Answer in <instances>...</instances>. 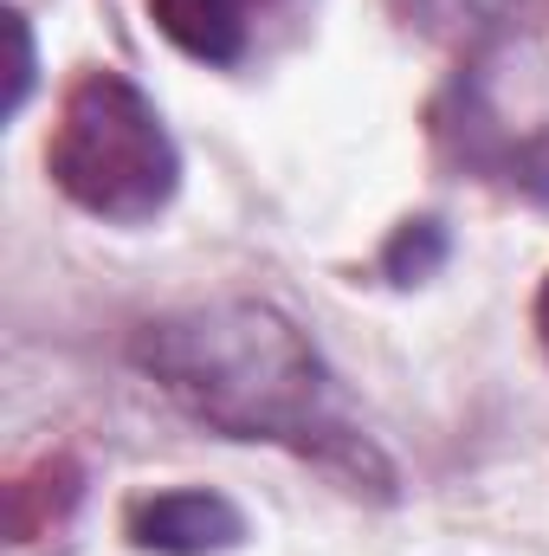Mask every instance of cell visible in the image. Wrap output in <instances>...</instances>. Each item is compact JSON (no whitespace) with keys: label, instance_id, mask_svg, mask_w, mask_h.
<instances>
[{"label":"cell","instance_id":"6da1fadb","mask_svg":"<svg viewBox=\"0 0 549 556\" xmlns=\"http://www.w3.org/2000/svg\"><path fill=\"white\" fill-rule=\"evenodd\" d=\"M137 369L201 427L227 440H272L330 472L343 492L395 498L388 453L343 415L317 343L272 304L227 298L142 324L130 343Z\"/></svg>","mask_w":549,"mask_h":556},{"label":"cell","instance_id":"7a4b0ae2","mask_svg":"<svg viewBox=\"0 0 549 556\" xmlns=\"http://www.w3.org/2000/svg\"><path fill=\"white\" fill-rule=\"evenodd\" d=\"M46 168L72 207L117 220V227L155 220L181 188V149L168 137V124L111 65L72 78L52 142H46Z\"/></svg>","mask_w":549,"mask_h":556},{"label":"cell","instance_id":"3957f363","mask_svg":"<svg viewBox=\"0 0 549 556\" xmlns=\"http://www.w3.org/2000/svg\"><path fill=\"white\" fill-rule=\"evenodd\" d=\"M433 142L465 168L478 175L485 188L498 194H518L531 207H549V117L518 130L491 91L485 72H465L452 78V91L433 104Z\"/></svg>","mask_w":549,"mask_h":556},{"label":"cell","instance_id":"277c9868","mask_svg":"<svg viewBox=\"0 0 549 556\" xmlns=\"http://www.w3.org/2000/svg\"><path fill=\"white\" fill-rule=\"evenodd\" d=\"M124 538L142 556H227L246 544V511L220 492H155L124 511Z\"/></svg>","mask_w":549,"mask_h":556},{"label":"cell","instance_id":"5b68a950","mask_svg":"<svg viewBox=\"0 0 549 556\" xmlns=\"http://www.w3.org/2000/svg\"><path fill=\"white\" fill-rule=\"evenodd\" d=\"M78 498H85V472H78V459L46 453L39 466H26V472L7 485V525H13V544H33V538L65 531V518L78 511Z\"/></svg>","mask_w":549,"mask_h":556},{"label":"cell","instance_id":"8992f818","mask_svg":"<svg viewBox=\"0 0 549 556\" xmlns=\"http://www.w3.org/2000/svg\"><path fill=\"white\" fill-rule=\"evenodd\" d=\"M149 13L201 65H233L246 52V0H149Z\"/></svg>","mask_w":549,"mask_h":556},{"label":"cell","instance_id":"52a82bcc","mask_svg":"<svg viewBox=\"0 0 549 556\" xmlns=\"http://www.w3.org/2000/svg\"><path fill=\"white\" fill-rule=\"evenodd\" d=\"M511 7H518V0H401L408 26L446 39V46H478V39H491V33L511 20Z\"/></svg>","mask_w":549,"mask_h":556},{"label":"cell","instance_id":"ba28073f","mask_svg":"<svg viewBox=\"0 0 549 556\" xmlns=\"http://www.w3.org/2000/svg\"><path fill=\"white\" fill-rule=\"evenodd\" d=\"M439 260H446V227L439 220H401L395 240H388V253H382V273L395 278V285H420Z\"/></svg>","mask_w":549,"mask_h":556},{"label":"cell","instance_id":"9c48e42d","mask_svg":"<svg viewBox=\"0 0 549 556\" xmlns=\"http://www.w3.org/2000/svg\"><path fill=\"white\" fill-rule=\"evenodd\" d=\"M7 39H13V85H7V111L26 104L33 91V33H26V13H7Z\"/></svg>","mask_w":549,"mask_h":556},{"label":"cell","instance_id":"30bf717a","mask_svg":"<svg viewBox=\"0 0 549 556\" xmlns=\"http://www.w3.org/2000/svg\"><path fill=\"white\" fill-rule=\"evenodd\" d=\"M537 337H544V356H549V278H544V291H537Z\"/></svg>","mask_w":549,"mask_h":556}]
</instances>
